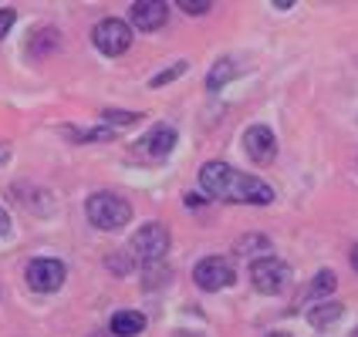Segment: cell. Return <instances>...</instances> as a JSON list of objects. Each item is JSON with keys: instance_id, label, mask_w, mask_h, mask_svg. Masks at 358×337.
Listing matches in <instances>:
<instances>
[{"instance_id": "6da1fadb", "label": "cell", "mask_w": 358, "mask_h": 337, "mask_svg": "<svg viewBox=\"0 0 358 337\" xmlns=\"http://www.w3.org/2000/svg\"><path fill=\"white\" fill-rule=\"evenodd\" d=\"M199 186L210 199H223V202H243V206H271L274 202V189L264 179L237 172L227 162H206L199 169Z\"/></svg>"}, {"instance_id": "7a4b0ae2", "label": "cell", "mask_w": 358, "mask_h": 337, "mask_svg": "<svg viewBox=\"0 0 358 337\" xmlns=\"http://www.w3.org/2000/svg\"><path fill=\"white\" fill-rule=\"evenodd\" d=\"M85 216H88V223L95 230L115 233V230H122L132 219V206L122 196H115V193H95V196H88V202H85Z\"/></svg>"}, {"instance_id": "3957f363", "label": "cell", "mask_w": 358, "mask_h": 337, "mask_svg": "<svg viewBox=\"0 0 358 337\" xmlns=\"http://www.w3.org/2000/svg\"><path fill=\"white\" fill-rule=\"evenodd\" d=\"M129 253L132 260H142V263H162V257L169 253V230L162 223H145L132 233V243H129Z\"/></svg>"}, {"instance_id": "277c9868", "label": "cell", "mask_w": 358, "mask_h": 337, "mask_svg": "<svg viewBox=\"0 0 358 337\" xmlns=\"http://www.w3.org/2000/svg\"><path fill=\"white\" fill-rule=\"evenodd\" d=\"M250 283H254V290L274 297L291 283V267L278 257H260L250 263Z\"/></svg>"}, {"instance_id": "5b68a950", "label": "cell", "mask_w": 358, "mask_h": 337, "mask_svg": "<svg viewBox=\"0 0 358 337\" xmlns=\"http://www.w3.org/2000/svg\"><path fill=\"white\" fill-rule=\"evenodd\" d=\"M92 40H95V47H99L105 58H119V54L129 51V44H132V27L119 17H105L95 24Z\"/></svg>"}, {"instance_id": "8992f818", "label": "cell", "mask_w": 358, "mask_h": 337, "mask_svg": "<svg viewBox=\"0 0 358 337\" xmlns=\"http://www.w3.org/2000/svg\"><path fill=\"white\" fill-rule=\"evenodd\" d=\"M193 280H196L199 290H206V294H217L223 287H230L237 274H234V267H230V260L223 257H206L199 260L196 267H193Z\"/></svg>"}, {"instance_id": "52a82bcc", "label": "cell", "mask_w": 358, "mask_h": 337, "mask_svg": "<svg viewBox=\"0 0 358 337\" xmlns=\"http://www.w3.org/2000/svg\"><path fill=\"white\" fill-rule=\"evenodd\" d=\"M64 277H68V270H64L61 260L41 257L27 263V287L38 290V294H55L61 283H64Z\"/></svg>"}, {"instance_id": "ba28073f", "label": "cell", "mask_w": 358, "mask_h": 337, "mask_svg": "<svg viewBox=\"0 0 358 337\" xmlns=\"http://www.w3.org/2000/svg\"><path fill=\"white\" fill-rule=\"evenodd\" d=\"M243 149H247V156L254 162H271L278 156V142H274V132L267 128V125H250L247 132H243Z\"/></svg>"}, {"instance_id": "9c48e42d", "label": "cell", "mask_w": 358, "mask_h": 337, "mask_svg": "<svg viewBox=\"0 0 358 337\" xmlns=\"http://www.w3.org/2000/svg\"><path fill=\"white\" fill-rule=\"evenodd\" d=\"M129 17H132V27H139V31H159L169 17V7L162 0H136L129 7Z\"/></svg>"}, {"instance_id": "30bf717a", "label": "cell", "mask_w": 358, "mask_h": 337, "mask_svg": "<svg viewBox=\"0 0 358 337\" xmlns=\"http://www.w3.org/2000/svg\"><path fill=\"white\" fill-rule=\"evenodd\" d=\"M142 149H145L152 159H166V156L176 149V128H169V125H156V128L142 139Z\"/></svg>"}, {"instance_id": "8fae6325", "label": "cell", "mask_w": 358, "mask_h": 337, "mask_svg": "<svg viewBox=\"0 0 358 337\" xmlns=\"http://www.w3.org/2000/svg\"><path fill=\"white\" fill-rule=\"evenodd\" d=\"M108 331H112V337H139L145 331V314H139V310H119L112 317V324H108Z\"/></svg>"}, {"instance_id": "7c38bea8", "label": "cell", "mask_w": 358, "mask_h": 337, "mask_svg": "<svg viewBox=\"0 0 358 337\" xmlns=\"http://www.w3.org/2000/svg\"><path fill=\"white\" fill-rule=\"evenodd\" d=\"M341 314H345V307H341L338 300H324V304H315V307L308 310V324L318 327V331H328L331 324L341 320Z\"/></svg>"}, {"instance_id": "4fadbf2b", "label": "cell", "mask_w": 358, "mask_h": 337, "mask_svg": "<svg viewBox=\"0 0 358 337\" xmlns=\"http://www.w3.org/2000/svg\"><path fill=\"white\" fill-rule=\"evenodd\" d=\"M240 75V68H237V61H230V58H220L217 64H213V71L206 75V88L210 91H220L227 81H234Z\"/></svg>"}, {"instance_id": "5bb4252c", "label": "cell", "mask_w": 358, "mask_h": 337, "mask_svg": "<svg viewBox=\"0 0 358 337\" xmlns=\"http://www.w3.org/2000/svg\"><path fill=\"white\" fill-rule=\"evenodd\" d=\"M338 287V277L331 274V270H321L318 277H315V283H311V290H308V297H324V294H331Z\"/></svg>"}, {"instance_id": "9a60e30c", "label": "cell", "mask_w": 358, "mask_h": 337, "mask_svg": "<svg viewBox=\"0 0 358 337\" xmlns=\"http://www.w3.org/2000/svg\"><path fill=\"white\" fill-rule=\"evenodd\" d=\"M186 68H189L186 61H176V64H169L166 71H159V75H156V78L149 81V84H152V88H162V84H169V81H176L179 75H186Z\"/></svg>"}, {"instance_id": "2e32d148", "label": "cell", "mask_w": 358, "mask_h": 337, "mask_svg": "<svg viewBox=\"0 0 358 337\" xmlns=\"http://www.w3.org/2000/svg\"><path fill=\"white\" fill-rule=\"evenodd\" d=\"M101 121L105 125H136L139 115L136 112H119V108H108V112H101Z\"/></svg>"}, {"instance_id": "e0dca14e", "label": "cell", "mask_w": 358, "mask_h": 337, "mask_svg": "<svg viewBox=\"0 0 358 337\" xmlns=\"http://www.w3.org/2000/svg\"><path fill=\"white\" fill-rule=\"evenodd\" d=\"M179 7H182V14H193V17H199V14H206L213 3H210V0H179Z\"/></svg>"}, {"instance_id": "ac0fdd59", "label": "cell", "mask_w": 358, "mask_h": 337, "mask_svg": "<svg viewBox=\"0 0 358 337\" xmlns=\"http://www.w3.org/2000/svg\"><path fill=\"white\" fill-rule=\"evenodd\" d=\"M14 20H17L14 10H0V38H7V31L14 27Z\"/></svg>"}, {"instance_id": "d6986e66", "label": "cell", "mask_w": 358, "mask_h": 337, "mask_svg": "<svg viewBox=\"0 0 358 337\" xmlns=\"http://www.w3.org/2000/svg\"><path fill=\"white\" fill-rule=\"evenodd\" d=\"M7 230H10V216L0 209V237H7Z\"/></svg>"}, {"instance_id": "ffe728a7", "label": "cell", "mask_w": 358, "mask_h": 337, "mask_svg": "<svg viewBox=\"0 0 358 337\" xmlns=\"http://www.w3.org/2000/svg\"><path fill=\"white\" fill-rule=\"evenodd\" d=\"M352 267H355V274H358V246L352 250Z\"/></svg>"}, {"instance_id": "44dd1931", "label": "cell", "mask_w": 358, "mask_h": 337, "mask_svg": "<svg viewBox=\"0 0 358 337\" xmlns=\"http://www.w3.org/2000/svg\"><path fill=\"white\" fill-rule=\"evenodd\" d=\"M7 156H10V152H7V149L0 145V162H7Z\"/></svg>"}, {"instance_id": "7402d4cb", "label": "cell", "mask_w": 358, "mask_h": 337, "mask_svg": "<svg viewBox=\"0 0 358 337\" xmlns=\"http://www.w3.org/2000/svg\"><path fill=\"white\" fill-rule=\"evenodd\" d=\"M267 337H291V334H284V331H278V334H267Z\"/></svg>"}, {"instance_id": "603a6c76", "label": "cell", "mask_w": 358, "mask_h": 337, "mask_svg": "<svg viewBox=\"0 0 358 337\" xmlns=\"http://www.w3.org/2000/svg\"><path fill=\"white\" fill-rule=\"evenodd\" d=\"M176 337H193V334H189V331H186V334H182V331H179V334Z\"/></svg>"}, {"instance_id": "cb8c5ba5", "label": "cell", "mask_w": 358, "mask_h": 337, "mask_svg": "<svg viewBox=\"0 0 358 337\" xmlns=\"http://www.w3.org/2000/svg\"><path fill=\"white\" fill-rule=\"evenodd\" d=\"M355 337H358V331H355Z\"/></svg>"}]
</instances>
